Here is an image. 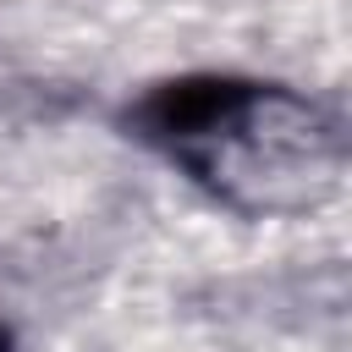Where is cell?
Listing matches in <instances>:
<instances>
[{
  "label": "cell",
  "instance_id": "1",
  "mask_svg": "<svg viewBox=\"0 0 352 352\" xmlns=\"http://www.w3.org/2000/svg\"><path fill=\"white\" fill-rule=\"evenodd\" d=\"M126 126L248 214H292L341 182V126L302 94L220 72L154 82Z\"/></svg>",
  "mask_w": 352,
  "mask_h": 352
},
{
  "label": "cell",
  "instance_id": "2",
  "mask_svg": "<svg viewBox=\"0 0 352 352\" xmlns=\"http://www.w3.org/2000/svg\"><path fill=\"white\" fill-rule=\"evenodd\" d=\"M0 352H11V336H6V330H0Z\"/></svg>",
  "mask_w": 352,
  "mask_h": 352
}]
</instances>
